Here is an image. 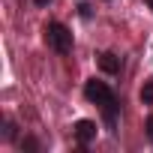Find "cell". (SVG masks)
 I'll list each match as a JSON object with an SVG mask.
<instances>
[{"instance_id": "10", "label": "cell", "mask_w": 153, "mask_h": 153, "mask_svg": "<svg viewBox=\"0 0 153 153\" xmlns=\"http://www.w3.org/2000/svg\"><path fill=\"white\" fill-rule=\"evenodd\" d=\"M144 3H147V6H150V9H153V0H144Z\"/></svg>"}, {"instance_id": "9", "label": "cell", "mask_w": 153, "mask_h": 153, "mask_svg": "<svg viewBox=\"0 0 153 153\" xmlns=\"http://www.w3.org/2000/svg\"><path fill=\"white\" fill-rule=\"evenodd\" d=\"M36 3H39V6H48V3H51V0H36Z\"/></svg>"}, {"instance_id": "6", "label": "cell", "mask_w": 153, "mask_h": 153, "mask_svg": "<svg viewBox=\"0 0 153 153\" xmlns=\"http://www.w3.org/2000/svg\"><path fill=\"white\" fill-rule=\"evenodd\" d=\"M3 138H15V123H12V120H6V132H3Z\"/></svg>"}, {"instance_id": "7", "label": "cell", "mask_w": 153, "mask_h": 153, "mask_svg": "<svg viewBox=\"0 0 153 153\" xmlns=\"http://www.w3.org/2000/svg\"><path fill=\"white\" fill-rule=\"evenodd\" d=\"M144 129H147V138H150V141H153V114H150V117H147V126H144Z\"/></svg>"}, {"instance_id": "8", "label": "cell", "mask_w": 153, "mask_h": 153, "mask_svg": "<svg viewBox=\"0 0 153 153\" xmlns=\"http://www.w3.org/2000/svg\"><path fill=\"white\" fill-rule=\"evenodd\" d=\"M78 12H81V18H90V6H87V3H81V6H78Z\"/></svg>"}, {"instance_id": "1", "label": "cell", "mask_w": 153, "mask_h": 153, "mask_svg": "<svg viewBox=\"0 0 153 153\" xmlns=\"http://www.w3.org/2000/svg\"><path fill=\"white\" fill-rule=\"evenodd\" d=\"M84 96L102 108V114H105V123H108V132H114V126H117V99H114L111 87H108L105 81H96V78H90V81L84 84Z\"/></svg>"}, {"instance_id": "5", "label": "cell", "mask_w": 153, "mask_h": 153, "mask_svg": "<svg viewBox=\"0 0 153 153\" xmlns=\"http://www.w3.org/2000/svg\"><path fill=\"white\" fill-rule=\"evenodd\" d=\"M141 102H144V105H153V78L144 81V87H141Z\"/></svg>"}, {"instance_id": "2", "label": "cell", "mask_w": 153, "mask_h": 153, "mask_svg": "<svg viewBox=\"0 0 153 153\" xmlns=\"http://www.w3.org/2000/svg\"><path fill=\"white\" fill-rule=\"evenodd\" d=\"M45 42H48V48L57 51V54H69V51H72V33H69V27L60 24V21H48V24H45Z\"/></svg>"}, {"instance_id": "3", "label": "cell", "mask_w": 153, "mask_h": 153, "mask_svg": "<svg viewBox=\"0 0 153 153\" xmlns=\"http://www.w3.org/2000/svg\"><path fill=\"white\" fill-rule=\"evenodd\" d=\"M72 135H75L78 144H90V141L96 138V123H93V120H78L75 129H72Z\"/></svg>"}, {"instance_id": "4", "label": "cell", "mask_w": 153, "mask_h": 153, "mask_svg": "<svg viewBox=\"0 0 153 153\" xmlns=\"http://www.w3.org/2000/svg\"><path fill=\"white\" fill-rule=\"evenodd\" d=\"M120 66H123V63H120V57H117V54H111V51L99 54V69H102V72L117 75V72H120Z\"/></svg>"}]
</instances>
